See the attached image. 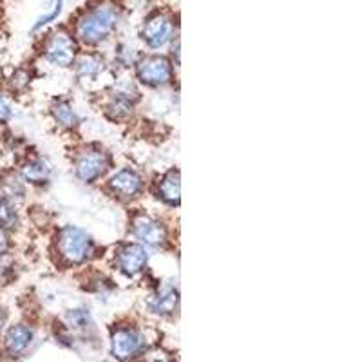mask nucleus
Here are the masks:
<instances>
[{
  "label": "nucleus",
  "instance_id": "423d86ee",
  "mask_svg": "<svg viewBox=\"0 0 362 362\" xmlns=\"http://www.w3.org/2000/svg\"><path fill=\"white\" fill-rule=\"evenodd\" d=\"M141 346H144V341L132 329H118L112 335V354L119 361L131 358L132 355H136L141 350Z\"/></svg>",
  "mask_w": 362,
  "mask_h": 362
},
{
  "label": "nucleus",
  "instance_id": "7ed1b4c3",
  "mask_svg": "<svg viewBox=\"0 0 362 362\" xmlns=\"http://www.w3.org/2000/svg\"><path fill=\"white\" fill-rule=\"evenodd\" d=\"M74 54H76V44L73 38L66 33H57L51 37L47 42V49H45V57L51 64L60 67H67L73 64Z\"/></svg>",
  "mask_w": 362,
  "mask_h": 362
},
{
  "label": "nucleus",
  "instance_id": "6ab92c4d",
  "mask_svg": "<svg viewBox=\"0 0 362 362\" xmlns=\"http://www.w3.org/2000/svg\"><path fill=\"white\" fill-rule=\"evenodd\" d=\"M69 321L78 328H86V325L89 322V313L86 310H74L69 313Z\"/></svg>",
  "mask_w": 362,
  "mask_h": 362
},
{
  "label": "nucleus",
  "instance_id": "f8f14e48",
  "mask_svg": "<svg viewBox=\"0 0 362 362\" xmlns=\"http://www.w3.org/2000/svg\"><path fill=\"white\" fill-rule=\"evenodd\" d=\"M153 310L160 315H169L176 310L177 306V292L173 288V286H165L160 292L154 296L153 303H151Z\"/></svg>",
  "mask_w": 362,
  "mask_h": 362
},
{
  "label": "nucleus",
  "instance_id": "39448f33",
  "mask_svg": "<svg viewBox=\"0 0 362 362\" xmlns=\"http://www.w3.org/2000/svg\"><path fill=\"white\" fill-rule=\"evenodd\" d=\"M170 35H173V22L165 15H154L153 18H148L144 28V40L154 49L163 47L170 40Z\"/></svg>",
  "mask_w": 362,
  "mask_h": 362
},
{
  "label": "nucleus",
  "instance_id": "4be33fe9",
  "mask_svg": "<svg viewBox=\"0 0 362 362\" xmlns=\"http://www.w3.org/2000/svg\"><path fill=\"white\" fill-rule=\"evenodd\" d=\"M4 312H2V310H0V328H2V325H4Z\"/></svg>",
  "mask_w": 362,
  "mask_h": 362
},
{
  "label": "nucleus",
  "instance_id": "1a4fd4ad",
  "mask_svg": "<svg viewBox=\"0 0 362 362\" xmlns=\"http://www.w3.org/2000/svg\"><path fill=\"white\" fill-rule=\"evenodd\" d=\"M134 234L140 241H144L145 245H151V247H158L165 241V228L161 226V223L153 218H147V216L136 219Z\"/></svg>",
  "mask_w": 362,
  "mask_h": 362
},
{
  "label": "nucleus",
  "instance_id": "f3484780",
  "mask_svg": "<svg viewBox=\"0 0 362 362\" xmlns=\"http://www.w3.org/2000/svg\"><path fill=\"white\" fill-rule=\"evenodd\" d=\"M103 67V62L98 57H83L80 58L78 62V73L83 74V76H95L96 73H100Z\"/></svg>",
  "mask_w": 362,
  "mask_h": 362
},
{
  "label": "nucleus",
  "instance_id": "dca6fc26",
  "mask_svg": "<svg viewBox=\"0 0 362 362\" xmlns=\"http://www.w3.org/2000/svg\"><path fill=\"white\" fill-rule=\"evenodd\" d=\"M18 216L15 212V206L11 205V202L6 198L0 199V226L2 228H13L17 225Z\"/></svg>",
  "mask_w": 362,
  "mask_h": 362
},
{
  "label": "nucleus",
  "instance_id": "4468645a",
  "mask_svg": "<svg viewBox=\"0 0 362 362\" xmlns=\"http://www.w3.org/2000/svg\"><path fill=\"white\" fill-rule=\"evenodd\" d=\"M161 198L169 203H177L180 202V174L170 173L169 176L161 181L160 187Z\"/></svg>",
  "mask_w": 362,
  "mask_h": 362
},
{
  "label": "nucleus",
  "instance_id": "f03ea898",
  "mask_svg": "<svg viewBox=\"0 0 362 362\" xmlns=\"http://www.w3.org/2000/svg\"><path fill=\"white\" fill-rule=\"evenodd\" d=\"M93 250H95L93 239L76 226H67L60 234V254L69 263H83L93 255Z\"/></svg>",
  "mask_w": 362,
  "mask_h": 362
},
{
  "label": "nucleus",
  "instance_id": "20e7f679",
  "mask_svg": "<svg viewBox=\"0 0 362 362\" xmlns=\"http://www.w3.org/2000/svg\"><path fill=\"white\" fill-rule=\"evenodd\" d=\"M138 76L147 86H163L173 78V69L163 57H148L138 66Z\"/></svg>",
  "mask_w": 362,
  "mask_h": 362
},
{
  "label": "nucleus",
  "instance_id": "2eb2a0df",
  "mask_svg": "<svg viewBox=\"0 0 362 362\" xmlns=\"http://www.w3.org/2000/svg\"><path fill=\"white\" fill-rule=\"evenodd\" d=\"M53 115L54 118H57V122H60V124L66 125V127H73V125L78 124V118L74 115L73 107L66 102H58L53 107Z\"/></svg>",
  "mask_w": 362,
  "mask_h": 362
},
{
  "label": "nucleus",
  "instance_id": "ddd939ff",
  "mask_svg": "<svg viewBox=\"0 0 362 362\" xmlns=\"http://www.w3.org/2000/svg\"><path fill=\"white\" fill-rule=\"evenodd\" d=\"M49 173L51 167L44 160H31L22 169V174H24L29 183H44L49 177Z\"/></svg>",
  "mask_w": 362,
  "mask_h": 362
},
{
  "label": "nucleus",
  "instance_id": "412c9836",
  "mask_svg": "<svg viewBox=\"0 0 362 362\" xmlns=\"http://www.w3.org/2000/svg\"><path fill=\"white\" fill-rule=\"evenodd\" d=\"M9 248V241H8V234H6V228L0 226V255H4Z\"/></svg>",
  "mask_w": 362,
  "mask_h": 362
},
{
  "label": "nucleus",
  "instance_id": "9b49d317",
  "mask_svg": "<svg viewBox=\"0 0 362 362\" xmlns=\"http://www.w3.org/2000/svg\"><path fill=\"white\" fill-rule=\"evenodd\" d=\"M31 339H33V332L28 326H13L6 334V348L11 355H21L28 350V346L31 344Z\"/></svg>",
  "mask_w": 362,
  "mask_h": 362
},
{
  "label": "nucleus",
  "instance_id": "f257e3e1",
  "mask_svg": "<svg viewBox=\"0 0 362 362\" xmlns=\"http://www.w3.org/2000/svg\"><path fill=\"white\" fill-rule=\"evenodd\" d=\"M118 24V13L112 6H100L78 22V35L83 42H100L107 38Z\"/></svg>",
  "mask_w": 362,
  "mask_h": 362
},
{
  "label": "nucleus",
  "instance_id": "a211bd4d",
  "mask_svg": "<svg viewBox=\"0 0 362 362\" xmlns=\"http://www.w3.org/2000/svg\"><path fill=\"white\" fill-rule=\"evenodd\" d=\"M60 11H62V2H60V0H57V2H54V6H53V11H51V13H47V15H44V17H40V18H38V22H37V24L33 25V29H35V31H37V29H40L42 25L49 24L51 21H54V18H57L58 15H60Z\"/></svg>",
  "mask_w": 362,
  "mask_h": 362
},
{
  "label": "nucleus",
  "instance_id": "aec40b11",
  "mask_svg": "<svg viewBox=\"0 0 362 362\" xmlns=\"http://www.w3.org/2000/svg\"><path fill=\"white\" fill-rule=\"evenodd\" d=\"M13 111H11V103L6 96H0V122H8L11 118Z\"/></svg>",
  "mask_w": 362,
  "mask_h": 362
},
{
  "label": "nucleus",
  "instance_id": "9d476101",
  "mask_svg": "<svg viewBox=\"0 0 362 362\" xmlns=\"http://www.w3.org/2000/svg\"><path fill=\"white\" fill-rule=\"evenodd\" d=\"M111 189L122 198H132L141 190V177L131 169L119 170L111 180Z\"/></svg>",
  "mask_w": 362,
  "mask_h": 362
},
{
  "label": "nucleus",
  "instance_id": "0eeeda50",
  "mask_svg": "<svg viewBox=\"0 0 362 362\" xmlns=\"http://www.w3.org/2000/svg\"><path fill=\"white\" fill-rule=\"evenodd\" d=\"M107 169V160L100 153H86L76 161V176L86 183L98 180Z\"/></svg>",
  "mask_w": 362,
  "mask_h": 362
},
{
  "label": "nucleus",
  "instance_id": "6e6552de",
  "mask_svg": "<svg viewBox=\"0 0 362 362\" xmlns=\"http://www.w3.org/2000/svg\"><path fill=\"white\" fill-rule=\"evenodd\" d=\"M147 259L148 255L144 247H140V245H127L124 250L119 252L118 264L122 272H125L127 276H136L138 272L144 270Z\"/></svg>",
  "mask_w": 362,
  "mask_h": 362
}]
</instances>
